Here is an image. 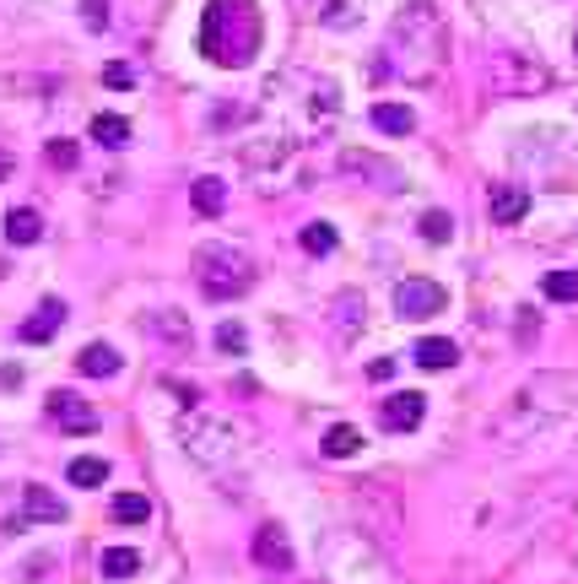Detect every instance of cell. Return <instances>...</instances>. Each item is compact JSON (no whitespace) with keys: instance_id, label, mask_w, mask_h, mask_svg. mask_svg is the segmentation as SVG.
Wrapping results in <instances>:
<instances>
[{"instance_id":"obj_1","label":"cell","mask_w":578,"mask_h":584,"mask_svg":"<svg viewBox=\"0 0 578 584\" xmlns=\"http://www.w3.org/2000/svg\"><path fill=\"white\" fill-rule=\"evenodd\" d=\"M260 109L276 119V130L287 141L308 146V141L330 136L335 114H341V87H335L330 76H319V71H281V76L265 82Z\"/></svg>"},{"instance_id":"obj_2","label":"cell","mask_w":578,"mask_h":584,"mask_svg":"<svg viewBox=\"0 0 578 584\" xmlns=\"http://www.w3.org/2000/svg\"><path fill=\"white\" fill-rule=\"evenodd\" d=\"M260 6L254 0H206V22H200V49H206L211 65L222 71H244V65L260 55Z\"/></svg>"},{"instance_id":"obj_3","label":"cell","mask_w":578,"mask_h":584,"mask_svg":"<svg viewBox=\"0 0 578 584\" xmlns=\"http://www.w3.org/2000/svg\"><path fill=\"white\" fill-rule=\"evenodd\" d=\"M179 444H184V455H190L195 466H206L217 476L244 471L249 455H254V438L238 428V422L211 417V411H190V417L179 422Z\"/></svg>"},{"instance_id":"obj_4","label":"cell","mask_w":578,"mask_h":584,"mask_svg":"<svg viewBox=\"0 0 578 584\" xmlns=\"http://www.w3.org/2000/svg\"><path fill=\"white\" fill-rule=\"evenodd\" d=\"M319 568L330 584H400L395 563L384 552H373L352 530H325L319 536Z\"/></svg>"},{"instance_id":"obj_5","label":"cell","mask_w":578,"mask_h":584,"mask_svg":"<svg viewBox=\"0 0 578 584\" xmlns=\"http://www.w3.org/2000/svg\"><path fill=\"white\" fill-rule=\"evenodd\" d=\"M395 65L400 76H411V82H427V76L438 71V55H443V22L433 6H411L406 17H400L395 28Z\"/></svg>"},{"instance_id":"obj_6","label":"cell","mask_w":578,"mask_h":584,"mask_svg":"<svg viewBox=\"0 0 578 584\" xmlns=\"http://www.w3.org/2000/svg\"><path fill=\"white\" fill-rule=\"evenodd\" d=\"M195 282L206 298H244V292L254 287V260L244 255L238 244H200L195 249Z\"/></svg>"},{"instance_id":"obj_7","label":"cell","mask_w":578,"mask_h":584,"mask_svg":"<svg viewBox=\"0 0 578 584\" xmlns=\"http://www.w3.org/2000/svg\"><path fill=\"white\" fill-rule=\"evenodd\" d=\"M238 163L249 168L254 179H265V190H281V179L298 168V141H287L281 130H260L238 146Z\"/></svg>"},{"instance_id":"obj_8","label":"cell","mask_w":578,"mask_h":584,"mask_svg":"<svg viewBox=\"0 0 578 584\" xmlns=\"http://www.w3.org/2000/svg\"><path fill=\"white\" fill-rule=\"evenodd\" d=\"M487 76H492V87L497 92H546L551 87V71L546 65H535L530 55H514V49H497V55L487 60Z\"/></svg>"},{"instance_id":"obj_9","label":"cell","mask_w":578,"mask_h":584,"mask_svg":"<svg viewBox=\"0 0 578 584\" xmlns=\"http://www.w3.org/2000/svg\"><path fill=\"white\" fill-rule=\"evenodd\" d=\"M335 174L352 179V184H373V190H400V168L379 152H362V146H346L335 157Z\"/></svg>"},{"instance_id":"obj_10","label":"cell","mask_w":578,"mask_h":584,"mask_svg":"<svg viewBox=\"0 0 578 584\" xmlns=\"http://www.w3.org/2000/svg\"><path fill=\"white\" fill-rule=\"evenodd\" d=\"M443 303H449V292L438 282H427V276H406V282L395 287V314L400 320H433L443 314Z\"/></svg>"},{"instance_id":"obj_11","label":"cell","mask_w":578,"mask_h":584,"mask_svg":"<svg viewBox=\"0 0 578 584\" xmlns=\"http://www.w3.org/2000/svg\"><path fill=\"white\" fill-rule=\"evenodd\" d=\"M249 552H254V568H265V574H292V568H298V552H292V541H287V530L281 525L254 530Z\"/></svg>"},{"instance_id":"obj_12","label":"cell","mask_w":578,"mask_h":584,"mask_svg":"<svg viewBox=\"0 0 578 584\" xmlns=\"http://www.w3.org/2000/svg\"><path fill=\"white\" fill-rule=\"evenodd\" d=\"M422 417H427V401L416 390H400V395H389V401H379V428L384 433H411Z\"/></svg>"},{"instance_id":"obj_13","label":"cell","mask_w":578,"mask_h":584,"mask_svg":"<svg viewBox=\"0 0 578 584\" xmlns=\"http://www.w3.org/2000/svg\"><path fill=\"white\" fill-rule=\"evenodd\" d=\"M49 422H60L65 433H92L98 428V411H92L76 390H55L49 395Z\"/></svg>"},{"instance_id":"obj_14","label":"cell","mask_w":578,"mask_h":584,"mask_svg":"<svg viewBox=\"0 0 578 584\" xmlns=\"http://www.w3.org/2000/svg\"><path fill=\"white\" fill-rule=\"evenodd\" d=\"M487 206H492L497 228H514V222H524V211H530V190L524 184H492Z\"/></svg>"},{"instance_id":"obj_15","label":"cell","mask_w":578,"mask_h":584,"mask_svg":"<svg viewBox=\"0 0 578 584\" xmlns=\"http://www.w3.org/2000/svg\"><path fill=\"white\" fill-rule=\"evenodd\" d=\"M60 325H65V303H60V298H44V303L28 314V320H22L17 336H22V341H49Z\"/></svg>"},{"instance_id":"obj_16","label":"cell","mask_w":578,"mask_h":584,"mask_svg":"<svg viewBox=\"0 0 578 584\" xmlns=\"http://www.w3.org/2000/svg\"><path fill=\"white\" fill-rule=\"evenodd\" d=\"M146 330H152L157 341H173V352L190 347V320H184L179 309H163V314H146Z\"/></svg>"},{"instance_id":"obj_17","label":"cell","mask_w":578,"mask_h":584,"mask_svg":"<svg viewBox=\"0 0 578 584\" xmlns=\"http://www.w3.org/2000/svg\"><path fill=\"white\" fill-rule=\"evenodd\" d=\"M76 368H82L87 379H114L119 374V352L109 347V341H92V347H82V357H76Z\"/></svg>"},{"instance_id":"obj_18","label":"cell","mask_w":578,"mask_h":584,"mask_svg":"<svg viewBox=\"0 0 578 584\" xmlns=\"http://www.w3.org/2000/svg\"><path fill=\"white\" fill-rule=\"evenodd\" d=\"M373 130H384V136H411L416 130V114L406 109V103H373Z\"/></svg>"},{"instance_id":"obj_19","label":"cell","mask_w":578,"mask_h":584,"mask_svg":"<svg viewBox=\"0 0 578 584\" xmlns=\"http://www.w3.org/2000/svg\"><path fill=\"white\" fill-rule=\"evenodd\" d=\"M190 206L200 211V217H217V211L227 206V184H222V179H211V174H206V179H195V184H190Z\"/></svg>"},{"instance_id":"obj_20","label":"cell","mask_w":578,"mask_h":584,"mask_svg":"<svg viewBox=\"0 0 578 584\" xmlns=\"http://www.w3.org/2000/svg\"><path fill=\"white\" fill-rule=\"evenodd\" d=\"M22 503H28V514H33V520H44V525H65V514H71L55 493H49V487H38V482L28 487V498H22Z\"/></svg>"},{"instance_id":"obj_21","label":"cell","mask_w":578,"mask_h":584,"mask_svg":"<svg viewBox=\"0 0 578 584\" xmlns=\"http://www.w3.org/2000/svg\"><path fill=\"white\" fill-rule=\"evenodd\" d=\"M6 238L11 244H38V238H44V217H38L33 206H17L6 217Z\"/></svg>"},{"instance_id":"obj_22","label":"cell","mask_w":578,"mask_h":584,"mask_svg":"<svg viewBox=\"0 0 578 584\" xmlns=\"http://www.w3.org/2000/svg\"><path fill=\"white\" fill-rule=\"evenodd\" d=\"M65 482H71V487H103V482H109V460L76 455L71 466H65Z\"/></svg>"},{"instance_id":"obj_23","label":"cell","mask_w":578,"mask_h":584,"mask_svg":"<svg viewBox=\"0 0 578 584\" xmlns=\"http://www.w3.org/2000/svg\"><path fill=\"white\" fill-rule=\"evenodd\" d=\"M411 357H416L422 368H454V363H460V347H454L449 336H433V341H416Z\"/></svg>"},{"instance_id":"obj_24","label":"cell","mask_w":578,"mask_h":584,"mask_svg":"<svg viewBox=\"0 0 578 584\" xmlns=\"http://www.w3.org/2000/svg\"><path fill=\"white\" fill-rule=\"evenodd\" d=\"M92 141L109 146V152H119V146L130 141V119L125 114H98V119H92Z\"/></svg>"},{"instance_id":"obj_25","label":"cell","mask_w":578,"mask_h":584,"mask_svg":"<svg viewBox=\"0 0 578 584\" xmlns=\"http://www.w3.org/2000/svg\"><path fill=\"white\" fill-rule=\"evenodd\" d=\"M98 568L109 579H130V574H141V552L136 547H109V552L98 557Z\"/></svg>"},{"instance_id":"obj_26","label":"cell","mask_w":578,"mask_h":584,"mask_svg":"<svg viewBox=\"0 0 578 584\" xmlns=\"http://www.w3.org/2000/svg\"><path fill=\"white\" fill-rule=\"evenodd\" d=\"M319 449H325L330 460H352L357 449H362V433H357V428H346V422H341V428H330V433H325V444H319Z\"/></svg>"},{"instance_id":"obj_27","label":"cell","mask_w":578,"mask_h":584,"mask_svg":"<svg viewBox=\"0 0 578 584\" xmlns=\"http://www.w3.org/2000/svg\"><path fill=\"white\" fill-rule=\"evenodd\" d=\"M541 292L551 303H578V276L573 271H551L546 282H541Z\"/></svg>"},{"instance_id":"obj_28","label":"cell","mask_w":578,"mask_h":584,"mask_svg":"<svg viewBox=\"0 0 578 584\" xmlns=\"http://www.w3.org/2000/svg\"><path fill=\"white\" fill-rule=\"evenodd\" d=\"M416 233H422V238H433V244H449V238H454V217H449V211H422Z\"/></svg>"},{"instance_id":"obj_29","label":"cell","mask_w":578,"mask_h":584,"mask_svg":"<svg viewBox=\"0 0 578 584\" xmlns=\"http://www.w3.org/2000/svg\"><path fill=\"white\" fill-rule=\"evenodd\" d=\"M146 514H152V503H146L141 493H119V498H114V520H119V525H141Z\"/></svg>"},{"instance_id":"obj_30","label":"cell","mask_w":578,"mask_h":584,"mask_svg":"<svg viewBox=\"0 0 578 584\" xmlns=\"http://www.w3.org/2000/svg\"><path fill=\"white\" fill-rule=\"evenodd\" d=\"M303 249H308V255H330V249H335V228H330V222H308V228H303Z\"/></svg>"},{"instance_id":"obj_31","label":"cell","mask_w":578,"mask_h":584,"mask_svg":"<svg viewBox=\"0 0 578 584\" xmlns=\"http://www.w3.org/2000/svg\"><path fill=\"white\" fill-rule=\"evenodd\" d=\"M76 163H82V146H76V141H49V168H60V174H71Z\"/></svg>"},{"instance_id":"obj_32","label":"cell","mask_w":578,"mask_h":584,"mask_svg":"<svg viewBox=\"0 0 578 584\" xmlns=\"http://www.w3.org/2000/svg\"><path fill=\"white\" fill-rule=\"evenodd\" d=\"M103 82H109V87H136V71H130V65H103Z\"/></svg>"},{"instance_id":"obj_33","label":"cell","mask_w":578,"mask_h":584,"mask_svg":"<svg viewBox=\"0 0 578 584\" xmlns=\"http://www.w3.org/2000/svg\"><path fill=\"white\" fill-rule=\"evenodd\" d=\"M217 347L222 352H244V325H222L217 330Z\"/></svg>"},{"instance_id":"obj_34","label":"cell","mask_w":578,"mask_h":584,"mask_svg":"<svg viewBox=\"0 0 578 584\" xmlns=\"http://www.w3.org/2000/svg\"><path fill=\"white\" fill-rule=\"evenodd\" d=\"M82 17H87V28H109V6L103 0H82Z\"/></svg>"},{"instance_id":"obj_35","label":"cell","mask_w":578,"mask_h":584,"mask_svg":"<svg viewBox=\"0 0 578 584\" xmlns=\"http://www.w3.org/2000/svg\"><path fill=\"white\" fill-rule=\"evenodd\" d=\"M368 379H395V363H389V357H379V363H368Z\"/></svg>"},{"instance_id":"obj_36","label":"cell","mask_w":578,"mask_h":584,"mask_svg":"<svg viewBox=\"0 0 578 584\" xmlns=\"http://www.w3.org/2000/svg\"><path fill=\"white\" fill-rule=\"evenodd\" d=\"M11 174H17V157H11V152H0V179H11Z\"/></svg>"},{"instance_id":"obj_37","label":"cell","mask_w":578,"mask_h":584,"mask_svg":"<svg viewBox=\"0 0 578 584\" xmlns=\"http://www.w3.org/2000/svg\"><path fill=\"white\" fill-rule=\"evenodd\" d=\"M573 49H578V38H573Z\"/></svg>"}]
</instances>
